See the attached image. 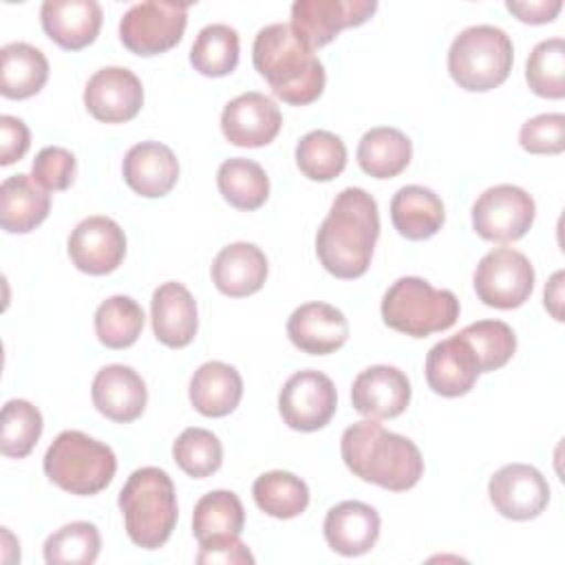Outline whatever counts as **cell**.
<instances>
[{
    "instance_id": "obj_31",
    "label": "cell",
    "mask_w": 565,
    "mask_h": 565,
    "mask_svg": "<svg viewBox=\"0 0 565 565\" xmlns=\"http://www.w3.org/2000/svg\"><path fill=\"white\" fill-rule=\"evenodd\" d=\"M216 185L223 199L236 210H258L269 196V179L260 163L243 157L227 159L218 166Z\"/></svg>"
},
{
    "instance_id": "obj_28",
    "label": "cell",
    "mask_w": 565,
    "mask_h": 565,
    "mask_svg": "<svg viewBox=\"0 0 565 565\" xmlns=\"http://www.w3.org/2000/svg\"><path fill=\"white\" fill-rule=\"evenodd\" d=\"M444 218V203L430 188L404 185L391 201L393 227L408 241L435 236L441 230Z\"/></svg>"
},
{
    "instance_id": "obj_10",
    "label": "cell",
    "mask_w": 565,
    "mask_h": 565,
    "mask_svg": "<svg viewBox=\"0 0 565 565\" xmlns=\"http://www.w3.org/2000/svg\"><path fill=\"white\" fill-rule=\"evenodd\" d=\"M534 289V267L525 254L512 247L488 252L475 269L479 300L494 309L521 307Z\"/></svg>"
},
{
    "instance_id": "obj_19",
    "label": "cell",
    "mask_w": 565,
    "mask_h": 565,
    "mask_svg": "<svg viewBox=\"0 0 565 565\" xmlns=\"http://www.w3.org/2000/svg\"><path fill=\"white\" fill-rule=\"evenodd\" d=\"M90 395L95 408L117 424H128L141 417L148 402L141 375L126 364H108L99 369Z\"/></svg>"
},
{
    "instance_id": "obj_38",
    "label": "cell",
    "mask_w": 565,
    "mask_h": 565,
    "mask_svg": "<svg viewBox=\"0 0 565 565\" xmlns=\"http://www.w3.org/2000/svg\"><path fill=\"white\" fill-rule=\"evenodd\" d=\"M457 335L463 338L472 349L481 373L501 369L503 364H508V360L516 351V335L512 327L501 320L472 322L466 329H461Z\"/></svg>"
},
{
    "instance_id": "obj_45",
    "label": "cell",
    "mask_w": 565,
    "mask_h": 565,
    "mask_svg": "<svg viewBox=\"0 0 565 565\" xmlns=\"http://www.w3.org/2000/svg\"><path fill=\"white\" fill-rule=\"evenodd\" d=\"M31 146L29 128L22 119L13 115L0 117V163L11 166L13 161H20Z\"/></svg>"
},
{
    "instance_id": "obj_30",
    "label": "cell",
    "mask_w": 565,
    "mask_h": 565,
    "mask_svg": "<svg viewBox=\"0 0 565 565\" xmlns=\"http://www.w3.org/2000/svg\"><path fill=\"white\" fill-rule=\"evenodd\" d=\"M413 157L411 139L391 126H377L362 135L358 143V163L360 168L375 179H393Z\"/></svg>"
},
{
    "instance_id": "obj_25",
    "label": "cell",
    "mask_w": 565,
    "mask_h": 565,
    "mask_svg": "<svg viewBox=\"0 0 565 565\" xmlns=\"http://www.w3.org/2000/svg\"><path fill=\"white\" fill-rule=\"evenodd\" d=\"M267 278V258L254 243H232L223 247L212 263L214 287L230 298L256 294Z\"/></svg>"
},
{
    "instance_id": "obj_2",
    "label": "cell",
    "mask_w": 565,
    "mask_h": 565,
    "mask_svg": "<svg viewBox=\"0 0 565 565\" xmlns=\"http://www.w3.org/2000/svg\"><path fill=\"white\" fill-rule=\"evenodd\" d=\"M340 455L355 477L393 492L411 490L424 475L415 441L386 430L375 419L351 424L342 433Z\"/></svg>"
},
{
    "instance_id": "obj_18",
    "label": "cell",
    "mask_w": 565,
    "mask_h": 565,
    "mask_svg": "<svg viewBox=\"0 0 565 565\" xmlns=\"http://www.w3.org/2000/svg\"><path fill=\"white\" fill-rule=\"evenodd\" d=\"M291 344L309 355L338 351L349 338V322L340 309L327 302H305L287 320Z\"/></svg>"
},
{
    "instance_id": "obj_3",
    "label": "cell",
    "mask_w": 565,
    "mask_h": 565,
    "mask_svg": "<svg viewBox=\"0 0 565 565\" xmlns=\"http://www.w3.org/2000/svg\"><path fill=\"white\" fill-rule=\"evenodd\" d=\"M252 60L271 93L291 106H307L324 90V66L291 24L263 26L254 38Z\"/></svg>"
},
{
    "instance_id": "obj_33",
    "label": "cell",
    "mask_w": 565,
    "mask_h": 565,
    "mask_svg": "<svg viewBox=\"0 0 565 565\" xmlns=\"http://www.w3.org/2000/svg\"><path fill=\"white\" fill-rule=\"evenodd\" d=\"M143 329V309L130 296H110L95 311L97 340L108 349H128Z\"/></svg>"
},
{
    "instance_id": "obj_42",
    "label": "cell",
    "mask_w": 565,
    "mask_h": 565,
    "mask_svg": "<svg viewBox=\"0 0 565 565\" xmlns=\"http://www.w3.org/2000/svg\"><path fill=\"white\" fill-rule=\"evenodd\" d=\"M519 143L530 154H561L565 150V115L543 113L521 126Z\"/></svg>"
},
{
    "instance_id": "obj_32",
    "label": "cell",
    "mask_w": 565,
    "mask_h": 565,
    "mask_svg": "<svg viewBox=\"0 0 565 565\" xmlns=\"http://www.w3.org/2000/svg\"><path fill=\"white\" fill-rule=\"evenodd\" d=\"M252 494L256 505L274 519H294L309 505L307 483L287 470L260 475L252 486Z\"/></svg>"
},
{
    "instance_id": "obj_4",
    "label": "cell",
    "mask_w": 565,
    "mask_h": 565,
    "mask_svg": "<svg viewBox=\"0 0 565 565\" xmlns=\"http://www.w3.org/2000/svg\"><path fill=\"white\" fill-rule=\"evenodd\" d=\"M119 510L128 539L143 547H161L177 525V494L170 475L146 466L135 470L119 492Z\"/></svg>"
},
{
    "instance_id": "obj_23",
    "label": "cell",
    "mask_w": 565,
    "mask_h": 565,
    "mask_svg": "<svg viewBox=\"0 0 565 565\" xmlns=\"http://www.w3.org/2000/svg\"><path fill=\"white\" fill-rule=\"evenodd\" d=\"M327 545L342 556L366 554L380 536V514L362 501H342L324 516Z\"/></svg>"
},
{
    "instance_id": "obj_15",
    "label": "cell",
    "mask_w": 565,
    "mask_h": 565,
    "mask_svg": "<svg viewBox=\"0 0 565 565\" xmlns=\"http://www.w3.org/2000/svg\"><path fill=\"white\" fill-rule=\"evenodd\" d=\"M68 256L73 265L90 276L115 271L126 256L124 230L108 216H88L75 225L68 236Z\"/></svg>"
},
{
    "instance_id": "obj_35",
    "label": "cell",
    "mask_w": 565,
    "mask_h": 565,
    "mask_svg": "<svg viewBox=\"0 0 565 565\" xmlns=\"http://www.w3.org/2000/svg\"><path fill=\"white\" fill-rule=\"evenodd\" d=\"M296 166L311 181H331L347 166L344 141L329 130H311L296 146Z\"/></svg>"
},
{
    "instance_id": "obj_16",
    "label": "cell",
    "mask_w": 565,
    "mask_h": 565,
    "mask_svg": "<svg viewBox=\"0 0 565 565\" xmlns=\"http://www.w3.org/2000/svg\"><path fill=\"white\" fill-rule=\"evenodd\" d=\"M282 126V115L276 102L263 93L249 90L225 104L221 113L223 137L232 146L260 148L276 139Z\"/></svg>"
},
{
    "instance_id": "obj_17",
    "label": "cell",
    "mask_w": 565,
    "mask_h": 565,
    "mask_svg": "<svg viewBox=\"0 0 565 565\" xmlns=\"http://www.w3.org/2000/svg\"><path fill=\"white\" fill-rule=\"evenodd\" d=\"M351 402L366 419H393L411 402V382L397 366L375 364L353 380Z\"/></svg>"
},
{
    "instance_id": "obj_24",
    "label": "cell",
    "mask_w": 565,
    "mask_h": 565,
    "mask_svg": "<svg viewBox=\"0 0 565 565\" xmlns=\"http://www.w3.org/2000/svg\"><path fill=\"white\" fill-rule=\"evenodd\" d=\"M152 329L170 349L188 347L199 329L196 302L181 282H163L152 294Z\"/></svg>"
},
{
    "instance_id": "obj_11",
    "label": "cell",
    "mask_w": 565,
    "mask_h": 565,
    "mask_svg": "<svg viewBox=\"0 0 565 565\" xmlns=\"http://www.w3.org/2000/svg\"><path fill=\"white\" fill-rule=\"evenodd\" d=\"M338 395L329 375L307 369L294 373L278 395L282 422L300 433H313L327 426L335 413Z\"/></svg>"
},
{
    "instance_id": "obj_27",
    "label": "cell",
    "mask_w": 565,
    "mask_h": 565,
    "mask_svg": "<svg viewBox=\"0 0 565 565\" xmlns=\"http://www.w3.org/2000/svg\"><path fill=\"white\" fill-rule=\"evenodd\" d=\"M243 397L241 373L225 362L201 364L190 380V402L205 417L230 415Z\"/></svg>"
},
{
    "instance_id": "obj_41",
    "label": "cell",
    "mask_w": 565,
    "mask_h": 565,
    "mask_svg": "<svg viewBox=\"0 0 565 565\" xmlns=\"http://www.w3.org/2000/svg\"><path fill=\"white\" fill-rule=\"evenodd\" d=\"M172 457L177 466L194 477L203 479L214 475L223 463V446L218 437L207 428H185L172 444Z\"/></svg>"
},
{
    "instance_id": "obj_22",
    "label": "cell",
    "mask_w": 565,
    "mask_h": 565,
    "mask_svg": "<svg viewBox=\"0 0 565 565\" xmlns=\"http://www.w3.org/2000/svg\"><path fill=\"white\" fill-rule=\"evenodd\" d=\"M479 373L472 349L459 335L437 342L426 355V382L437 395H466L475 386Z\"/></svg>"
},
{
    "instance_id": "obj_26",
    "label": "cell",
    "mask_w": 565,
    "mask_h": 565,
    "mask_svg": "<svg viewBox=\"0 0 565 565\" xmlns=\"http://www.w3.org/2000/svg\"><path fill=\"white\" fill-rule=\"evenodd\" d=\"M51 210V194L29 174H13L0 185V225L9 234L35 230Z\"/></svg>"
},
{
    "instance_id": "obj_43",
    "label": "cell",
    "mask_w": 565,
    "mask_h": 565,
    "mask_svg": "<svg viewBox=\"0 0 565 565\" xmlns=\"http://www.w3.org/2000/svg\"><path fill=\"white\" fill-rule=\"evenodd\" d=\"M75 154L62 146H46L42 148L31 166V177L44 190H66L75 179Z\"/></svg>"
},
{
    "instance_id": "obj_39",
    "label": "cell",
    "mask_w": 565,
    "mask_h": 565,
    "mask_svg": "<svg viewBox=\"0 0 565 565\" xmlns=\"http://www.w3.org/2000/svg\"><path fill=\"white\" fill-rule=\"evenodd\" d=\"M42 435V413L26 399H9L0 419V452L4 457H26Z\"/></svg>"
},
{
    "instance_id": "obj_21",
    "label": "cell",
    "mask_w": 565,
    "mask_h": 565,
    "mask_svg": "<svg viewBox=\"0 0 565 565\" xmlns=\"http://www.w3.org/2000/svg\"><path fill=\"white\" fill-rule=\"evenodd\" d=\"M124 181L146 199L166 196L179 179V161L174 152L159 141H141L124 157Z\"/></svg>"
},
{
    "instance_id": "obj_6",
    "label": "cell",
    "mask_w": 565,
    "mask_h": 565,
    "mask_svg": "<svg viewBox=\"0 0 565 565\" xmlns=\"http://www.w3.org/2000/svg\"><path fill=\"white\" fill-rule=\"evenodd\" d=\"M117 457L110 446L82 430H64L44 455L46 477L62 490L79 497L102 492L115 477Z\"/></svg>"
},
{
    "instance_id": "obj_13",
    "label": "cell",
    "mask_w": 565,
    "mask_h": 565,
    "mask_svg": "<svg viewBox=\"0 0 565 565\" xmlns=\"http://www.w3.org/2000/svg\"><path fill=\"white\" fill-rule=\"evenodd\" d=\"M488 494L501 516L530 521L547 508L550 486L534 466L508 463L490 477Z\"/></svg>"
},
{
    "instance_id": "obj_29",
    "label": "cell",
    "mask_w": 565,
    "mask_h": 565,
    "mask_svg": "<svg viewBox=\"0 0 565 565\" xmlns=\"http://www.w3.org/2000/svg\"><path fill=\"white\" fill-rule=\"evenodd\" d=\"M49 62L44 53L26 42H11L0 49V93L7 99H26L44 88Z\"/></svg>"
},
{
    "instance_id": "obj_12",
    "label": "cell",
    "mask_w": 565,
    "mask_h": 565,
    "mask_svg": "<svg viewBox=\"0 0 565 565\" xmlns=\"http://www.w3.org/2000/svg\"><path fill=\"white\" fill-rule=\"evenodd\" d=\"M375 9V0H296L291 4V29L311 49H320L342 29L364 24Z\"/></svg>"
},
{
    "instance_id": "obj_5",
    "label": "cell",
    "mask_w": 565,
    "mask_h": 565,
    "mask_svg": "<svg viewBox=\"0 0 565 565\" xmlns=\"http://www.w3.org/2000/svg\"><path fill=\"white\" fill-rule=\"evenodd\" d=\"M514 49L508 33L492 24L463 29L448 49V73L470 93H486L503 84L512 71Z\"/></svg>"
},
{
    "instance_id": "obj_44",
    "label": "cell",
    "mask_w": 565,
    "mask_h": 565,
    "mask_svg": "<svg viewBox=\"0 0 565 565\" xmlns=\"http://www.w3.org/2000/svg\"><path fill=\"white\" fill-rule=\"evenodd\" d=\"M196 563L201 565H252L254 556L238 534H216L199 541Z\"/></svg>"
},
{
    "instance_id": "obj_9",
    "label": "cell",
    "mask_w": 565,
    "mask_h": 565,
    "mask_svg": "<svg viewBox=\"0 0 565 565\" xmlns=\"http://www.w3.org/2000/svg\"><path fill=\"white\" fill-rule=\"evenodd\" d=\"M534 199L519 185L501 183L479 194L472 205V230L492 243H512L534 223Z\"/></svg>"
},
{
    "instance_id": "obj_8",
    "label": "cell",
    "mask_w": 565,
    "mask_h": 565,
    "mask_svg": "<svg viewBox=\"0 0 565 565\" xmlns=\"http://www.w3.org/2000/svg\"><path fill=\"white\" fill-rule=\"evenodd\" d=\"M188 7L181 2L146 0L132 4L119 22V40L135 55H159L177 46L188 24Z\"/></svg>"
},
{
    "instance_id": "obj_1",
    "label": "cell",
    "mask_w": 565,
    "mask_h": 565,
    "mask_svg": "<svg viewBox=\"0 0 565 565\" xmlns=\"http://www.w3.org/2000/svg\"><path fill=\"white\" fill-rule=\"evenodd\" d=\"M377 236L375 199L362 188H344L316 234L318 260L335 278H360L371 265Z\"/></svg>"
},
{
    "instance_id": "obj_20",
    "label": "cell",
    "mask_w": 565,
    "mask_h": 565,
    "mask_svg": "<svg viewBox=\"0 0 565 565\" xmlns=\"http://www.w3.org/2000/svg\"><path fill=\"white\" fill-rule=\"evenodd\" d=\"M44 33L66 51L88 46L102 29V7L95 0H46L40 9Z\"/></svg>"
},
{
    "instance_id": "obj_47",
    "label": "cell",
    "mask_w": 565,
    "mask_h": 565,
    "mask_svg": "<svg viewBox=\"0 0 565 565\" xmlns=\"http://www.w3.org/2000/svg\"><path fill=\"white\" fill-rule=\"evenodd\" d=\"M563 271H556L550 282L545 285V309L552 313L554 320H563Z\"/></svg>"
},
{
    "instance_id": "obj_34",
    "label": "cell",
    "mask_w": 565,
    "mask_h": 565,
    "mask_svg": "<svg viewBox=\"0 0 565 565\" xmlns=\"http://www.w3.org/2000/svg\"><path fill=\"white\" fill-rule=\"evenodd\" d=\"M190 62L201 75H230L238 64V33L221 22L203 26L190 49Z\"/></svg>"
},
{
    "instance_id": "obj_46",
    "label": "cell",
    "mask_w": 565,
    "mask_h": 565,
    "mask_svg": "<svg viewBox=\"0 0 565 565\" xmlns=\"http://www.w3.org/2000/svg\"><path fill=\"white\" fill-rule=\"evenodd\" d=\"M508 11L514 13L521 22H527V24H545V22H552L563 2L561 0H530V2H516V0H508L505 2Z\"/></svg>"
},
{
    "instance_id": "obj_40",
    "label": "cell",
    "mask_w": 565,
    "mask_h": 565,
    "mask_svg": "<svg viewBox=\"0 0 565 565\" xmlns=\"http://www.w3.org/2000/svg\"><path fill=\"white\" fill-rule=\"evenodd\" d=\"M525 79L539 97H565V42L550 38L539 42L525 64Z\"/></svg>"
},
{
    "instance_id": "obj_37",
    "label": "cell",
    "mask_w": 565,
    "mask_h": 565,
    "mask_svg": "<svg viewBox=\"0 0 565 565\" xmlns=\"http://www.w3.org/2000/svg\"><path fill=\"white\" fill-rule=\"evenodd\" d=\"M102 550L99 530L88 521H73L55 530L44 543L49 565H90Z\"/></svg>"
},
{
    "instance_id": "obj_14",
    "label": "cell",
    "mask_w": 565,
    "mask_h": 565,
    "mask_svg": "<svg viewBox=\"0 0 565 565\" xmlns=\"http://www.w3.org/2000/svg\"><path fill=\"white\" fill-rule=\"evenodd\" d=\"M84 106L97 121L124 124L141 110L143 86L130 68L104 66L88 79Z\"/></svg>"
},
{
    "instance_id": "obj_7",
    "label": "cell",
    "mask_w": 565,
    "mask_h": 565,
    "mask_svg": "<svg viewBox=\"0 0 565 565\" xmlns=\"http://www.w3.org/2000/svg\"><path fill=\"white\" fill-rule=\"evenodd\" d=\"M382 318L399 333L426 338L457 322L459 300L450 289H435L424 278L402 276L382 298Z\"/></svg>"
},
{
    "instance_id": "obj_36",
    "label": "cell",
    "mask_w": 565,
    "mask_h": 565,
    "mask_svg": "<svg viewBox=\"0 0 565 565\" xmlns=\"http://www.w3.org/2000/svg\"><path fill=\"white\" fill-rule=\"evenodd\" d=\"M245 525V510L232 490H212L203 494L192 514V532L196 541L216 534H241Z\"/></svg>"
}]
</instances>
